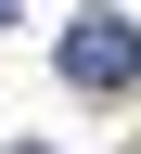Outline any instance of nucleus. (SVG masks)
Masks as SVG:
<instances>
[{
    "label": "nucleus",
    "instance_id": "nucleus-2",
    "mask_svg": "<svg viewBox=\"0 0 141 154\" xmlns=\"http://www.w3.org/2000/svg\"><path fill=\"white\" fill-rule=\"evenodd\" d=\"M0 13H26V0H0Z\"/></svg>",
    "mask_w": 141,
    "mask_h": 154
},
{
    "label": "nucleus",
    "instance_id": "nucleus-1",
    "mask_svg": "<svg viewBox=\"0 0 141 154\" xmlns=\"http://www.w3.org/2000/svg\"><path fill=\"white\" fill-rule=\"evenodd\" d=\"M64 77H77V90H128V77H141V26H128V13H77V26H64Z\"/></svg>",
    "mask_w": 141,
    "mask_h": 154
}]
</instances>
